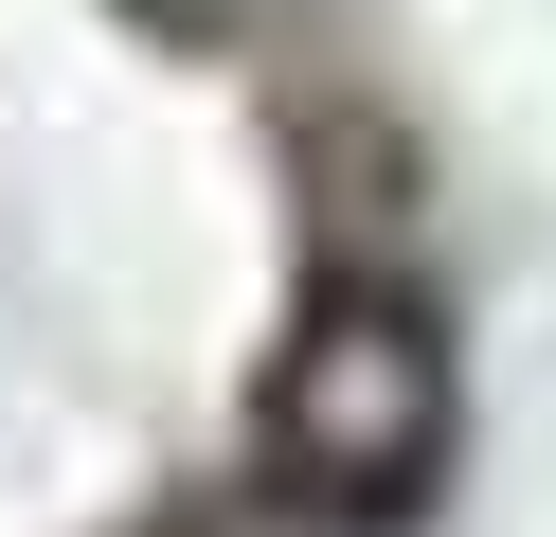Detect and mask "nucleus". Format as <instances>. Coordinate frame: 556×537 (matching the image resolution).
Returning a JSON list of instances; mask_svg holds the SVG:
<instances>
[{
    "instance_id": "obj_1",
    "label": "nucleus",
    "mask_w": 556,
    "mask_h": 537,
    "mask_svg": "<svg viewBox=\"0 0 556 537\" xmlns=\"http://www.w3.org/2000/svg\"><path fill=\"white\" fill-rule=\"evenodd\" d=\"M252 448L288 465L324 520H413L448 465V341L395 305V286H305L288 358L252 394Z\"/></svg>"
}]
</instances>
